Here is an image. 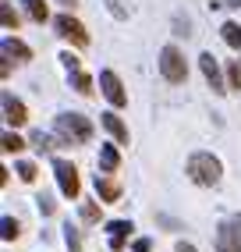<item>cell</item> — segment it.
<instances>
[{
	"instance_id": "cell-1",
	"label": "cell",
	"mask_w": 241,
	"mask_h": 252,
	"mask_svg": "<svg viewBox=\"0 0 241 252\" xmlns=\"http://www.w3.org/2000/svg\"><path fill=\"white\" fill-rule=\"evenodd\" d=\"M188 178L195 185H216L220 181V160L210 157V153H195L188 160Z\"/></svg>"
},
{
	"instance_id": "cell-2",
	"label": "cell",
	"mask_w": 241,
	"mask_h": 252,
	"mask_svg": "<svg viewBox=\"0 0 241 252\" xmlns=\"http://www.w3.org/2000/svg\"><path fill=\"white\" fill-rule=\"evenodd\" d=\"M57 131L64 139H71V142H89L92 139V125L85 121L82 114H60L57 117Z\"/></svg>"
},
{
	"instance_id": "cell-3",
	"label": "cell",
	"mask_w": 241,
	"mask_h": 252,
	"mask_svg": "<svg viewBox=\"0 0 241 252\" xmlns=\"http://www.w3.org/2000/svg\"><path fill=\"white\" fill-rule=\"evenodd\" d=\"M160 71H163L167 82H174V86L188 78V64H184V57H181L178 46H163V54H160Z\"/></svg>"
},
{
	"instance_id": "cell-4",
	"label": "cell",
	"mask_w": 241,
	"mask_h": 252,
	"mask_svg": "<svg viewBox=\"0 0 241 252\" xmlns=\"http://www.w3.org/2000/svg\"><path fill=\"white\" fill-rule=\"evenodd\" d=\"M54 171H57V181H60V192H64L67 199H78L82 181H78L75 163H67V160H54Z\"/></svg>"
},
{
	"instance_id": "cell-5",
	"label": "cell",
	"mask_w": 241,
	"mask_h": 252,
	"mask_svg": "<svg viewBox=\"0 0 241 252\" xmlns=\"http://www.w3.org/2000/svg\"><path fill=\"white\" fill-rule=\"evenodd\" d=\"M216 252H241V227L238 224L216 227Z\"/></svg>"
},
{
	"instance_id": "cell-6",
	"label": "cell",
	"mask_w": 241,
	"mask_h": 252,
	"mask_svg": "<svg viewBox=\"0 0 241 252\" xmlns=\"http://www.w3.org/2000/svg\"><path fill=\"white\" fill-rule=\"evenodd\" d=\"M54 25H57V32H60V36H67V39H71L75 46H85V43H89V36H85L82 22H75L71 14H60V18H57Z\"/></svg>"
},
{
	"instance_id": "cell-7",
	"label": "cell",
	"mask_w": 241,
	"mask_h": 252,
	"mask_svg": "<svg viewBox=\"0 0 241 252\" xmlns=\"http://www.w3.org/2000/svg\"><path fill=\"white\" fill-rule=\"evenodd\" d=\"M99 86H103V93H107V99H110L114 107H124V103H128V93L120 89V78H117L114 71H103V75H99Z\"/></svg>"
},
{
	"instance_id": "cell-8",
	"label": "cell",
	"mask_w": 241,
	"mask_h": 252,
	"mask_svg": "<svg viewBox=\"0 0 241 252\" xmlns=\"http://www.w3.org/2000/svg\"><path fill=\"white\" fill-rule=\"evenodd\" d=\"M25 107H22V99H14L11 93H4V121L7 125H14V128H18V125H25Z\"/></svg>"
},
{
	"instance_id": "cell-9",
	"label": "cell",
	"mask_w": 241,
	"mask_h": 252,
	"mask_svg": "<svg viewBox=\"0 0 241 252\" xmlns=\"http://www.w3.org/2000/svg\"><path fill=\"white\" fill-rule=\"evenodd\" d=\"M199 64H202V75H206V82L213 86V93H223V82H220L216 57H213V54H202V57H199Z\"/></svg>"
},
{
	"instance_id": "cell-10",
	"label": "cell",
	"mask_w": 241,
	"mask_h": 252,
	"mask_svg": "<svg viewBox=\"0 0 241 252\" xmlns=\"http://www.w3.org/2000/svg\"><path fill=\"white\" fill-rule=\"evenodd\" d=\"M107 231H110V249L120 252V249H124V238L131 234V224H128V220H110Z\"/></svg>"
},
{
	"instance_id": "cell-11",
	"label": "cell",
	"mask_w": 241,
	"mask_h": 252,
	"mask_svg": "<svg viewBox=\"0 0 241 252\" xmlns=\"http://www.w3.org/2000/svg\"><path fill=\"white\" fill-rule=\"evenodd\" d=\"M0 50H4V57H7V61H11V57H14V61H29V57H32V54H29V46L18 43V39H11V36L0 43Z\"/></svg>"
},
{
	"instance_id": "cell-12",
	"label": "cell",
	"mask_w": 241,
	"mask_h": 252,
	"mask_svg": "<svg viewBox=\"0 0 241 252\" xmlns=\"http://www.w3.org/2000/svg\"><path fill=\"white\" fill-rule=\"evenodd\" d=\"M103 128H107L117 142H128V128H124V121H120L117 114H103Z\"/></svg>"
},
{
	"instance_id": "cell-13",
	"label": "cell",
	"mask_w": 241,
	"mask_h": 252,
	"mask_svg": "<svg viewBox=\"0 0 241 252\" xmlns=\"http://www.w3.org/2000/svg\"><path fill=\"white\" fill-rule=\"evenodd\" d=\"M96 192H99L103 203H117V199H120L117 181H110V178H96Z\"/></svg>"
},
{
	"instance_id": "cell-14",
	"label": "cell",
	"mask_w": 241,
	"mask_h": 252,
	"mask_svg": "<svg viewBox=\"0 0 241 252\" xmlns=\"http://www.w3.org/2000/svg\"><path fill=\"white\" fill-rule=\"evenodd\" d=\"M117 163H120L117 149L114 146H99V167H103V171H117Z\"/></svg>"
},
{
	"instance_id": "cell-15",
	"label": "cell",
	"mask_w": 241,
	"mask_h": 252,
	"mask_svg": "<svg viewBox=\"0 0 241 252\" xmlns=\"http://www.w3.org/2000/svg\"><path fill=\"white\" fill-rule=\"evenodd\" d=\"M25 11H29V18H32V22H39V25L50 18V11H46L43 0H25Z\"/></svg>"
},
{
	"instance_id": "cell-16",
	"label": "cell",
	"mask_w": 241,
	"mask_h": 252,
	"mask_svg": "<svg viewBox=\"0 0 241 252\" xmlns=\"http://www.w3.org/2000/svg\"><path fill=\"white\" fill-rule=\"evenodd\" d=\"M223 39H227V46H234V50H241V25H234V22H227V25H223Z\"/></svg>"
},
{
	"instance_id": "cell-17",
	"label": "cell",
	"mask_w": 241,
	"mask_h": 252,
	"mask_svg": "<svg viewBox=\"0 0 241 252\" xmlns=\"http://www.w3.org/2000/svg\"><path fill=\"white\" fill-rule=\"evenodd\" d=\"M71 86H75V89H78L82 96H89V93H92V78H89V75H82V71H75Z\"/></svg>"
},
{
	"instance_id": "cell-18",
	"label": "cell",
	"mask_w": 241,
	"mask_h": 252,
	"mask_svg": "<svg viewBox=\"0 0 241 252\" xmlns=\"http://www.w3.org/2000/svg\"><path fill=\"white\" fill-rule=\"evenodd\" d=\"M0 18H4V29H18V14L11 4H0Z\"/></svg>"
},
{
	"instance_id": "cell-19",
	"label": "cell",
	"mask_w": 241,
	"mask_h": 252,
	"mask_svg": "<svg viewBox=\"0 0 241 252\" xmlns=\"http://www.w3.org/2000/svg\"><path fill=\"white\" fill-rule=\"evenodd\" d=\"M22 139L18 135H14V131H4V153H22Z\"/></svg>"
},
{
	"instance_id": "cell-20",
	"label": "cell",
	"mask_w": 241,
	"mask_h": 252,
	"mask_svg": "<svg viewBox=\"0 0 241 252\" xmlns=\"http://www.w3.org/2000/svg\"><path fill=\"white\" fill-rule=\"evenodd\" d=\"M64 242H67V249H71V252L82 249V238H78V231H75L71 224H67V231H64Z\"/></svg>"
},
{
	"instance_id": "cell-21",
	"label": "cell",
	"mask_w": 241,
	"mask_h": 252,
	"mask_svg": "<svg viewBox=\"0 0 241 252\" xmlns=\"http://www.w3.org/2000/svg\"><path fill=\"white\" fill-rule=\"evenodd\" d=\"M18 178H22V181H36V163L22 160V163H18Z\"/></svg>"
},
{
	"instance_id": "cell-22",
	"label": "cell",
	"mask_w": 241,
	"mask_h": 252,
	"mask_svg": "<svg viewBox=\"0 0 241 252\" xmlns=\"http://www.w3.org/2000/svg\"><path fill=\"white\" fill-rule=\"evenodd\" d=\"M32 142H36V149H39V153H43V149H54V146H57V139L43 135V131H36V135H32Z\"/></svg>"
},
{
	"instance_id": "cell-23",
	"label": "cell",
	"mask_w": 241,
	"mask_h": 252,
	"mask_svg": "<svg viewBox=\"0 0 241 252\" xmlns=\"http://www.w3.org/2000/svg\"><path fill=\"white\" fill-rule=\"evenodd\" d=\"M82 220H89V224L99 220V206H96V203H85V206H82Z\"/></svg>"
},
{
	"instance_id": "cell-24",
	"label": "cell",
	"mask_w": 241,
	"mask_h": 252,
	"mask_svg": "<svg viewBox=\"0 0 241 252\" xmlns=\"http://www.w3.org/2000/svg\"><path fill=\"white\" fill-rule=\"evenodd\" d=\"M4 238H18V224H14V217H4Z\"/></svg>"
},
{
	"instance_id": "cell-25",
	"label": "cell",
	"mask_w": 241,
	"mask_h": 252,
	"mask_svg": "<svg viewBox=\"0 0 241 252\" xmlns=\"http://www.w3.org/2000/svg\"><path fill=\"white\" fill-rule=\"evenodd\" d=\"M227 78H231L234 89H241V68H238V64H231V68H227Z\"/></svg>"
},
{
	"instance_id": "cell-26",
	"label": "cell",
	"mask_w": 241,
	"mask_h": 252,
	"mask_svg": "<svg viewBox=\"0 0 241 252\" xmlns=\"http://www.w3.org/2000/svg\"><path fill=\"white\" fill-rule=\"evenodd\" d=\"M107 7H110V11L117 14V18H128V7L120 4V0H107Z\"/></svg>"
},
{
	"instance_id": "cell-27",
	"label": "cell",
	"mask_w": 241,
	"mask_h": 252,
	"mask_svg": "<svg viewBox=\"0 0 241 252\" xmlns=\"http://www.w3.org/2000/svg\"><path fill=\"white\" fill-rule=\"evenodd\" d=\"M60 61H64V64H67V68H71V71L78 68V57H75V54H60Z\"/></svg>"
},
{
	"instance_id": "cell-28",
	"label": "cell",
	"mask_w": 241,
	"mask_h": 252,
	"mask_svg": "<svg viewBox=\"0 0 241 252\" xmlns=\"http://www.w3.org/2000/svg\"><path fill=\"white\" fill-rule=\"evenodd\" d=\"M39 210H43V213H54V203H50V199L43 195V199H39Z\"/></svg>"
},
{
	"instance_id": "cell-29",
	"label": "cell",
	"mask_w": 241,
	"mask_h": 252,
	"mask_svg": "<svg viewBox=\"0 0 241 252\" xmlns=\"http://www.w3.org/2000/svg\"><path fill=\"white\" fill-rule=\"evenodd\" d=\"M135 252H149V242H146V238H139V242H135Z\"/></svg>"
},
{
	"instance_id": "cell-30",
	"label": "cell",
	"mask_w": 241,
	"mask_h": 252,
	"mask_svg": "<svg viewBox=\"0 0 241 252\" xmlns=\"http://www.w3.org/2000/svg\"><path fill=\"white\" fill-rule=\"evenodd\" d=\"M178 252H195V249H192V245H184V242H181V245H178Z\"/></svg>"
},
{
	"instance_id": "cell-31",
	"label": "cell",
	"mask_w": 241,
	"mask_h": 252,
	"mask_svg": "<svg viewBox=\"0 0 241 252\" xmlns=\"http://www.w3.org/2000/svg\"><path fill=\"white\" fill-rule=\"evenodd\" d=\"M60 4H64V7H75V4H78V0H60Z\"/></svg>"
},
{
	"instance_id": "cell-32",
	"label": "cell",
	"mask_w": 241,
	"mask_h": 252,
	"mask_svg": "<svg viewBox=\"0 0 241 252\" xmlns=\"http://www.w3.org/2000/svg\"><path fill=\"white\" fill-rule=\"evenodd\" d=\"M227 4H231V7H241V0H227Z\"/></svg>"
}]
</instances>
